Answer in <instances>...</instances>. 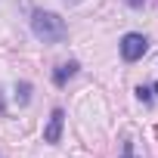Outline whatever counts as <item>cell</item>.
Returning a JSON list of instances; mask_svg holds the SVG:
<instances>
[{
    "mask_svg": "<svg viewBox=\"0 0 158 158\" xmlns=\"http://www.w3.org/2000/svg\"><path fill=\"white\" fill-rule=\"evenodd\" d=\"M31 31H34L44 44H56V40L65 37V22H62L56 13H44V10H37V13L31 16Z\"/></svg>",
    "mask_w": 158,
    "mask_h": 158,
    "instance_id": "6da1fadb",
    "label": "cell"
},
{
    "mask_svg": "<svg viewBox=\"0 0 158 158\" xmlns=\"http://www.w3.org/2000/svg\"><path fill=\"white\" fill-rule=\"evenodd\" d=\"M146 50H149V40H146L143 34H124V40H121V56H124L127 62L143 59Z\"/></svg>",
    "mask_w": 158,
    "mask_h": 158,
    "instance_id": "7a4b0ae2",
    "label": "cell"
},
{
    "mask_svg": "<svg viewBox=\"0 0 158 158\" xmlns=\"http://www.w3.org/2000/svg\"><path fill=\"white\" fill-rule=\"evenodd\" d=\"M62 121H65V112H62V109H53L50 124H47V130H44V139H47V143H59V136H62Z\"/></svg>",
    "mask_w": 158,
    "mask_h": 158,
    "instance_id": "3957f363",
    "label": "cell"
},
{
    "mask_svg": "<svg viewBox=\"0 0 158 158\" xmlns=\"http://www.w3.org/2000/svg\"><path fill=\"white\" fill-rule=\"evenodd\" d=\"M77 68H81L77 62H62V65H59V68L53 71V84H59V87H62V84H68L71 77L77 74Z\"/></svg>",
    "mask_w": 158,
    "mask_h": 158,
    "instance_id": "277c9868",
    "label": "cell"
},
{
    "mask_svg": "<svg viewBox=\"0 0 158 158\" xmlns=\"http://www.w3.org/2000/svg\"><path fill=\"white\" fill-rule=\"evenodd\" d=\"M16 99H19L22 106H25V102L31 99V84H28V81H22V84L16 87Z\"/></svg>",
    "mask_w": 158,
    "mask_h": 158,
    "instance_id": "5b68a950",
    "label": "cell"
},
{
    "mask_svg": "<svg viewBox=\"0 0 158 158\" xmlns=\"http://www.w3.org/2000/svg\"><path fill=\"white\" fill-rule=\"evenodd\" d=\"M136 99H139V102H146V106H149V102H152V99H155V93H152V90H149V87H136Z\"/></svg>",
    "mask_w": 158,
    "mask_h": 158,
    "instance_id": "8992f818",
    "label": "cell"
},
{
    "mask_svg": "<svg viewBox=\"0 0 158 158\" xmlns=\"http://www.w3.org/2000/svg\"><path fill=\"white\" fill-rule=\"evenodd\" d=\"M121 158H133V143H130V139H124V146H121Z\"/></svg>",
    "mask_w": 158,
    "mask_h": 158,
    "instance_id": "52a82bcc",
    "label": "cell"
},
{
    "mask_svg": "<svg viewBox=\"0 0 158 158\" xmlns=\"http://www.w3.org/2000/svg\"><path fill=\"white\" fill-rule=\"evenodd\" d=\"M127 3H130V6H143V0H127Z\"/></svg>",
    "mask_w": 158,
    "mask_h": 158,
    "instance_id": "ba28073f",
    "label": "cell"
},
{
    "mask_svg": "<svg viewBox=\"0 0 158 158\" xmlns=\"http://www.w3.org/2000/svg\"><path fill=\"white\" fill-rule=\"evenodd\" d=\"M3 109H6V102H3V96H0V112H3Z\"/></svg>",
    "mask_w": 158,
    "mask_h": 158,
    "instance_id": "9c48e42d",
    "label": "cell"
},
{
    "mask_svg": "<svg viewBox=\"0 0 158 158\" xmlns=\"http://www.w3.org/2000/svg\"><path fill=\"white\" fill-rule=\"evenodd\" d=\"M152 93H155V96H158V84H155V87H152Z\"/></svg>",
    "mask_w": 158,
    "mask_h": 158,
    "instance_id": "30bf717a",
    "label": "cell"
},
{
    "mask_svg": "<svg viewBox=\"0 0 158 158\" xmlns=\"http://www.w3.org/2000/svg\"><path fill=\"white\" fill-rule=\"evenodd\" d=\"M155 136H158V127H155Z\"/></svg>",
    "mask_w": 158,
    "mask_h": 158,
    "instance_id": "8fae6325",
    "label": "cell"
}]
</instances>
